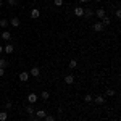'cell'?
<instances>
[{"mask_svg":"<svg viewBox=\"0 0 121 121\" xmlns=\"http://www.w3.org/2000/svg\"><path fill=\"white\" fill-rule=\"evenodd\" d=\"M34 108H32V107H31V105H28V107H26V115H28L29 118H31V120H32V118H34Z\"/></svg>","mask_w":121,"mask_h":121,"instance_id":"14","label":"cell"},{"mask_svg":"<svg viewBox=\"0 0 121 121\" xmlns=\"http://www.w3.org/2000/svg\"><path fill=\"white\" fill-rule=\"evenodd\" d=\"M3 52H5V53H13V52H15V45H13V44H10V42H7V45L3 47Z\"/></svg>","mask_w":121,"mask_h":121,"instance_id":"2","label":"cell"},{"mask_svg":"<svg viewBox=\"0 0 121 121\" xmlns=\"http://www.w3.org/2000/svg\"><path fill=\"white\" fill-rule=\"evenodd\" d=\"M7 3H8L10 7H16L18 5V0H7Z\"/></svg>","mask_w":121,"mask_h":121,"instance_id":"23","label":"cell"},{"mask_svg":"<svg viewBox=\"0 0 121 121\" xmlns=\"http://www.w3.org/2000/svg\"><path fill=\"white\" fill-rule=\"evenodd\" d=\"M86 19H91L94 16V10H89V8H84V15H82Z\"/></svg>","mask_w":121,"mask_h":121,"instance_id":"9","label":"cell"},{"mask_svg":"<svg viewBox=\"0 0 121 121\" xmlns=\"http://www.w3.org/2000/svg\"><path fill=\"white\" fill-rule=\"evenodd\" d=\"M2 76H5V69H3V68H0V78H2Z\"/></svg>","mask_w":121,"mask_h":121,"instance_id":"29","label":"cell"},{"mask_svg":"<svg viewBox=\"0 0 121 121\" xmlns=\"http://www.w3.org/2000/svg\"><path fill=\"white\" fill-rule=\"evenodd\" d=\"M94 15L99 18V21H100L102 18H105V16H107V11H105V8H99V10H95V11H94Z\"/></svg>","mask_w":121,"mask_h":121,"instance_id":"1","label":"cell"},{"mask_svg":"<svg viewBox=\"0 0 121 121\" xmlns=\"http://www.w3.org/2000/svg\"><path fill=\"white\" fill-rule=\"evenodd\" d=\"M63 2H65V0H53L55 7H63Z\"/></svg>","mask_w":121,"mask_h":121,"instance_id":"25","label":"cell"},{"mask_svg":"<svg viewBox=\"0 0 121 121\" xmlns=\"http://www.w3.org/2000/svg\"><path fill=\"white\" fill-rule=\"evenodd\" d=\"M31 121H40V120H37V118H36V116H34V118H32V120Z\"/></svg>","mask_w":121,"mask_h":121,"instance_id":"31","label":"cell"},{"mask_svg":"<svg viewBox=\"0 0 121 121\" xmlns=\"http://www.w3.org/2000/svg\"><path fill=\"white\" fill-rule=\"evenodd\" d=\"M115 89H107V92H105V97H115Z\"/></svg>","mask_w":121,"mask_h":121,"instance_id":"20","label":"cell"},{"mask_svg":"<svg viewBox=\"0 0 121 121\" xmlns=\"http://www.w3.org/2000/svg\"><path fill=\"white\" fill-rule=\"evenodd\" d=\"M76 66H78V61H76V60H71V61H69V68H71V69H74Z\"/></svg>","mask_w":121,"mask_h":121,"instance_id":"24","label":"cell"},{"mask_svg":"<svg viewBox=\"0 0 121 121\" xmlns=\"http://www.w3.org/2000/svg\"><path fill=\"white\" fill-rule=\"evenodd\" d=\"M115 16H116V19L121 18V10H120V8H116V11H115Z\"/></svg>","mask_w":121,"mask_h":121,"instance_id":"28","label":"cell"},{"mask_svg":"<svg viewBox=\"0 0 121 121\" xmlns=\"http://www.w3.org/2000/svg\"><path fill=\"white\" fill-rule=\"evenodd\" d=\"M94 102L99 103V105H103V103H105V97H103V95H97V97L94 99Z\"/></svg>","mask_w":121,"mask_h":121,"instance_id":"15","label":"cell"},{"mask_svg":"<svg viewBox=\"0 0 121 121\" xmlns=\"http://www.w3.org/2000/svg\"><path fill=\"white\" fill-rule=\"evenodd\" d=\"M28 79H29V73L28 71H23V73L19 74V81H21V82H28Z\"/></svg>","mask_w":121,"mask_h":121,"instance_id":"12","label":"cell"},{"mask_svg":"<svg viewBox=\"0 0 121 121\" xmlns=\"http://www.w3.org/2000/svg\"><path fill=\"white\" fill-rule=\"evenodd\" d=\"M92 28H94V31H95V32H102L105 26H103L100 21H97V23H94V26H92Z\"/></svg>","mask_w":121,"mask_h":121,"instance_id":"7","label":"cell"},{"mask_svg":"<svg viewBox=\"0 0 121 121\" xmlns=\"http://www.w3.org/2000/svg\"><path fill=\"white\" fill-rule=\"evenodd\" d=\"M39 16H40V10H37V8L31 10V18H32V19H37Z\"/></svg>","mask_w":121,"mask_h":121,"instance_id":"13","label":"cell"},{"mask_svg":"<svg viewBox=\"0 0 121 121\" xmlns=\"http://www.w3.org/2000/svg\"><path fill=\"white\" fill-rule=\"evenodd\" d=\"M48 97H50V92L48 91H44V92L40 94V99L42 100H48Z\"/></svg>","mask_w":121,"mask_h":121,"instance_id":"19","label":"cell"},{"mask_svg":"<svg viewBox=\"0 0 121 121\" xmlns=\"http://www.w3.org/2000/svg\"><path fill=\"white\" fill-rule=\"evenodd\" d=\"M8 23L11 24V26H13V28H19V24H21V21H19V18H18V16H13V18L10 19Z\"/></svg>","mask_w":121,"mask_h":121,"instance_id":"4","label":"cell"},{"mask_svg":"<svg viewBox=\"0 0 121 121\" xmlns=\"http://www.w3.org/2000/svg\"><path fill=\"white\" fill-rule=\"evenodd\" d=\"M8 24H10V23H8V19H5V18H2V19H0V28L7 29V28H8Z\"/></svg>","mask_w":121,"mask_h":121,"instance_id":"18","label":"cell"},{"mask_svg":"<svg viewBox=\"0 0 121 121\" xmlns=\"http://www.w3.org/2000/svg\"><path fill=\"white\" fill-rule=\"evenodd\" d=\"M2 52H3V47H2V45H0V53H2Z\"/></svg>","mask_w":121,"mask_h":121,"instance_id":"32","label":"cell"},{"mask_svg":"<svg viewBox=\"0 0 121 121\" xmlns=\"http://www.w3.org/2000/svg\"><path fill=\"white\" fill-rule=\"evenodd\" d=\"M110 2H112V0H110Z\"/></svg>","mask_w":121,"mask_h":121,"instance_id":"36","label":"cell"},{"mask_svg":"<svg viewBox=\"0 0 121 121\" xmlns=\"http://www.w3.org/2000/svg\"><path fill=\"white\" fill-rule=\"evenodd\" d=\"M65 82L68 84V86L74 84V74H66V76H65Z\"/></svg>","mask_w":121,"mask_h":121,"instance_id":"11","label":"cell"},{"mask_svg":"<svg viewBox=\"0 0 121 121\" xmlns=\"http://www.w3.org/2000/svg\"><path fill=\"white\" fill-rule=\"evenodd\" d=\"M44 120H45V121H56V118H55V116H52V115H47Z\"/></svg>","mask_w":121,"mask_h":121,"instance_id":"26","label":"cell"},{"mask_svg":"<svg viewBox=\"0 0 121 121\" xmlns=\"http://www.w3.org/2000/svg\"><path fill=\"white\" fill-rule=\"evenodd\" d=\"M7 120H8V112L7 110L0 112V121H7Z\"/></svg>","mask_w":121,"mask_h":121,"instance_id":"17","label":"cell"},{"mask_svg":"<svg viewBox=\"0 0 121 121\" xmlns=\"http://www.w3.org/2000/svg\"><path fill=\"white\" fill-rule=\"evenodd\" d=\"M0 36H2V32H0Z\"/></svg>","mask_w":121,"mask_h":121,"instance_id":"34","label":"cell"},{"mask_svg":"<svg viewBox=\"0 0 121 121\" xmlns=\"http://www.w3.org/2000/svg\"><path fill=\"white\" fill-rule=\"evenodd\" d=\"M74 15L78 16V18H81L84 15V8L81 7V5H78V7H74Z\"/></svg>","mask_w":121,"mask_h":121,"instance_id":"8","label":"cell"},{"mask_svg":"<svg viewBox=\"0 0 121 121\" xmlns=\"http://www.w3.org/2000/svg\"><path fill=\"white\" fill-rule=\"evenodd\" d=\"M0 37L3 39V40H5V42H10V40H11V37H13V36H11V32H10V31H3V32H2V36H0Z\"/></svg>","mask_w":121,"mask_h":121,"instance_id":"5","label":"cell"},{"mask_svg":"<svg viewBox=\"0 0 121 121\" xmlns=\"http://www.w3.org/2000/svg\"><path fill=\"white\" fill-rule=\"evenodd\" d=\"M11 107H13V103L10 102V100H8L7 103H5V110H11Z\"/></svg>","mask_w":121,"mask_h":121,"instance_id":"27","label":"cell"},{"mask_svg":"<svg viewBox=\"0 0 121 121\" xmlns=\"http://www.w3.org/2000/svg\"><path fill=\"white\" fill-rule=\"evenodd\" d=\"M34 116H36L37 120H44V118L47 116V112L45 110H37V112L34 113Z\"/></svg>","mask_w":121,"mask_h":121,"instance_id":"6","label":"cell"},{"mask_svg":"<svg viewBox=\"0 0 121 121\" xmlns=\"http://www.w3.org/2000/svg\"><path fill=\"white\" fill-rule=\"evenodd\" d=\"M0 68H3V69H5V68H8V61H7V60H3V58H0Z\"/></svg>","mask_w":121,"mask_h":121,"instance_id":"22","label":"cell"},{"mask_svg":"<svg viewBox=\"0 0 121 121\" xmlns=\"http://www.w3.org/2000/svg\"><path fill=\"white\" fill-rule=\"evenodd\" d=\"M2 5H3V2H2V0H0V7H2Z\"/></svg>","mask_w":121,"mask_h":121,"instance_id":"33","label":"cell"},{"mask_svg":"<svg viewBox=\"0 0 121 121\" xmlns=\"http://www.w3.org/2000/svg\"><path fill=\"white\" fill-rule=\"evenodd\" d=\"M97 2H100V0H97Z\"/></svg>","mask_w":121,"mask_h":121,"instance_id":"35","label":"cell"},{"mask_svg":"<svg viewBox=\"0 0 121 121\" xmlns=\"http://www.w3.org/2000/svg\"><path fill=\"white\" fill-rule=\"evenodd\" d=\"M84 102H86V103L94 102V97H92V95H89V94H86V95H84Z\"/></svg>","mask_w":121,"mask_h":121,"instance_id":"21","label":"cell"},{"mask_svg":"<svg viewBox=\"0 0 121 121\" xmlns=\"http://www.w3.org/2000/svg\"><path fill=\"white\" fill-rule=\"evenodd\" d=\"M29 76L39 78V76H40V69H39V66H32V68H31V71H29Z\"/></svg>","mask_w":121,"mask_h":121,"instance_id":"3","label":"cell"},{"mask_svg":"<svg viewBox=\"0 0 121 121\" xmlns=\"http://www.w3.org/2000/svg\"><path fill=\"white\" fill-rule=\"evenodd\" d=\"M37 100H39V97H37L34 92H31V94L28 95V102H29V103H36Z\"/></svg>","mask_w":121,"mask_h":121,"instance_id":"10","label":"cell"},{"mask_svg":"<svg viewBox=\"0 0 121 121\" xmlns=\"http://www.w3.org/2000/svg\"><path fill=\"white\" fill-rule=\"evenodd\" d=\"M79 2H81V3H87L89 0H79Z\"/></svg>","mask_w":121,"mask_h":121,"instance_id":"30","label":"cell"},{"mask_svg":"<svg viewBox=\"0 0 121 121\" xmlns=\"http://www.w3.org/2000/svg\"><path fill=\"white\" fill-rule=\"evenodd\" d=\"M100 23H102L103 26H108V24H112V19H110V16H105V18L100 19Z\"/></svg>","mask_w":121,"mask_h":121,"instance_id":"16","label":"cell"}]
</instances>
